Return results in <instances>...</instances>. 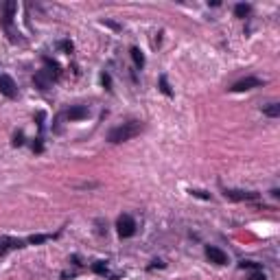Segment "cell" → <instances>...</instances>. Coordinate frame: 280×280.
<instances>
[{
	"instance_id": "1",
	"label": "cell",
	"mask_w": 280,
	"mask_h": 280,
	"mask_svg": "<svg viewBox=\"0 0 280 280\" xmlns=\"http://www.w3.org/2000/svg\"><path fill=\"white\" fill-rule=\"evenodd\" d=\"M140 131H142V123H138V121H127V123H123V125L114 127V129L107 134V140L114 142V145H119V142H127V140L136 138Z\"/></svg>"
},
{
	"instance_id": "2",
	"label": "cell",
	"mask_w": 280,
	"mask_h": 280,
	"mask_svg": "<svg viewBox=\"0 0 280 280\" xmlns=\"http://www.w3.org/2000/svg\"><path fill=\"white\" fill-rule=\"evenodd\" d=\"M116 228H119V234L123 239H129V237H134V232H136V221L131 219L129 215H123L119 219V223H116Z\"/></svg>"
},
{
	"instance_id": "3",
	"label": "cell",
	"mask_w": 280,
	"mask_h": 280,
	"mask_svg": "<svg viewBox=\"0 0 280 280\" xmlns=\"http://www.w3.org/2000/svg\"><path fill=\"white\" fill-rule=\"evenodd\" d=\"M260 86H263V81H260L258 77H245V79L234 83L230 90L232 92H245V90H254V88H260Z\"/></svg>"
},
{
	"instance_id": "4",
	"label": "cell",
	"mask_w": 280,
	"mask_h": 280,
	"mask_svg": "<svg viewBox=\"0 0 280 280\" xmlns=\"http://www.w3.org/2000/svg\"><path fill=\"white\" fill-rule=\"evenodd\" d=\"M0 94L9 96V99H13V96L18 94V86H16V81H13L9 75H0Z\"/></svg>"
},
{
	"instance_id": "5",
	"label": "cell",
	"mask_w": 280,
	"mask_h": 280,
	"mask_svg": "<svg viewBox=\"0 0 280 280\" xmlns=\"http://www.w3.org/2000/svg\"><path fill=\"white\" fill-rule=\"evenodd\" d=\"M223 195L232 201H249V199H256V193H249V190H232V188H225Z\"/></svg>"
},
{
	"instance_id": "6",
	"label": "cell",
	"mask_w": 280,
	"mask_h": 280,
	"mask_svg": "<svg viewBox=\"0 0 280 280\" xmlns=\"http://www.w3.org/2000/svg\"><path fill=\"white\" fill-rule=\"evenodd\" d=\"M206 256H208L210 263H215V265H225V263H228L225 252H221V249L215 248V245H208V248H206Z\"/></svg>"
},
{
	"instance_id": "7",
	"label": "cell",
	"mask_w": 280,
	"mask_h": 280,
	"mask_svg": "<svg viewBox=\"0 0 280 280\" xmlns=\"http://www.w3.org/2000/svg\"><path fill=\"white\" fill-rule=\"evenodd\" d=\"M33 81H35V86L40 88V90H48L53 83V75L48 70H37L35 77H33Z\"/></svg>"
},
{
	"instance_id": "8",
	"label": "cell",
	"mask_w": 280,
	"mask_h": 280,
	"mask_svg": "<svg viewBox=\"0 0 280 280\" xmlns=\"http://www.w3.org/2000/svg\"><path fill=\"white\" fill-rule=\"evenodd\" d=\"M22 245H24V241H20V239L2 237V239H0V256H2V254H7L9 249H18V248H22Z\"/></svg>"
},
{
	"instance_id": "9",
	"label": "cell",
	"mask_w": 280,
	"mask_h": 280,
	"mask_svg": "<svg viewBox=\"0 0 280 280\" xmlns=\"http://www.w3.org/2000/svg\"><path fill=\"white\" fill-rule=\"evenodd\" d=\"M88 114H90V110H88V105H75L68 110V119L70 121H81V119H88Z\"/></svg>"
},
{
	"instance_id": "10",
	"label": "cell",
	"mask_w": 280,
	"mask_h": 280,
	"mask_svg": "<svg viewBox=\"0 0 280 280\" xmlns=\"http://www.w3.org/2000/svg\"><path fill=\"white\" fill-rule=\"evenodd\" d=\"M16 9H18V4L13 2V0H7V2L2 4V11H4V16H2V22H4V27H9L13 20V13H16Z\"/></svg>"
},
{
	"instance_id": "11",
	"label": "cell",
	"mask_w": 280,
	"mask_h": 280,
	"mask_svg": "<svg viewBox=\"0 0 280 280\" xmlns=\"http://www.w3.org/2000/svg\"><path fill=\"white\" fill-rule=\"evenodd\" d=\"M263 114L272 116V119H278V116H280V105H278V103H269V105L263 107Z\"/></svg>"
},
{
	"instance_id": "12",
	"label": "cell",
	"mask_w": 280,
	"mask_h": 280,
	"mask_svg": "<svg viewBox=\"0 0 280 280\" xmlns=\"http://www.w3.org/2000/svg\"><path fill=\"white\" fill-rule=\"evenodd\" d=\"M131 60H134V63H136L138 68L145 66V55H142L138 48H131Z\"/></svg>"
},
{
	"instance_id": "13",
	"label": "cell",
	"mask_w": 280,
	"mask_h": 280,
	"mask_svg": "<svg viewBox=\"0 0 280 280\" xmlns=\"http://www.w3.org/2000/svg\"><path fill=\"white\" fill-rule=\"evenodd\" d=\"M51 237L48 234H33L31 239H29V243H33V245H40V243H44V241H48Z\"/></svg>"
},
{
	"instance_id": "14",
	"label": "cell",
	"mask_w": 280,
	"mask_h": 280,
	"mask_svg": "<svg viewBox=\"0 0 280 280\" xmlns=\"http://www.w3.org/2000/svg\"><path fill=\"white\" fill-rule=\"evenodd\" d=\"M234 13H237L239 18H245L249 13V4H237V9H234Z\"/></svg>"
},
{
	"instance_id": "15",
	"label": "cell",
	"mask_w": 280,
	"mask_h": 280,
	"mask_svg": "<svg viewBox=\"0 0 280 280\" xmlns=\"http://www.w3.org/2000/svg\"><path fill=\"white\" fill-rule=\"evenodd\" d=\"M241 269H260V265L249 263V260H243V263H241Z\"/></svg>"
},
{
	"instance_id": "16",
	"label": "cell",
	"mask_w": 280,
	"mask_h": 280,
	"mask_svg": "<svg viewBox=\"0 0 280 280\" xmlns=\"http://www.w3.org/2000/svg\"><path fill=\"white\" fill-rule=\"evenodd\" d=\"M160 86H162V92H164V94H171V88H169V83H166L164 77L160 79Z\"/></svg>"
},
{
	"instance_id": "17",
	"label": "cell",
	"mask_w": 280,
	"mask_h": 280,
	"mask_svg": "<svg viewBox=\"0 0 280 280\" xmlns=\"http://www.w3.org/2000/svg\"><path fill=\"white\" fill-rule=\"evenodd\" d=\"M190 195H195V197H201V199H210V195H206L204 190H190Z\"/></svg>"
},
{
	"instance_id": "18",
	"label": "cell",
	"mask_w": 280,
	"mask_h": 280,
	"mask_svg": "<svg viewBox=\"0 0 280 280\" xmlns=\"http://www.w3.org/2000/svg\"><path fill=\"white\" fill-rule=\"evenodd\" d=\"M94 272H96V274H105V272H107V267H105L103 263H96V265H94Z\"/></svg>"
},
{
	"instance_id": "19",
	"label": "cell",
	"mask_w": 280,
	"mask_h": 280,
	"mask_svg": "<svg viewBox=\"0 0 280 280\" xmlns=\"http://www.w3.org/2000/svg\"><path fill=\"white\" fill-rule=\"evenodd\" d=\"M62 48H63V51H70L72 44H70V42H62Z\"/></svg>"
},
{
	"instance_id": "20",
	"label": "cell",
	"mask_w": 280,
	"mask_h": 280,
	"mask_svg": "<svg viewBox=\"0 0 280 280\" xmlns=\"http://www.w3.org/2000/svg\"><path fill=\"white\" fill-rule=\"evenodd\" d=\"M252 280H265V276H263V274H252Z\"/></svg>"
}]
</instances>
